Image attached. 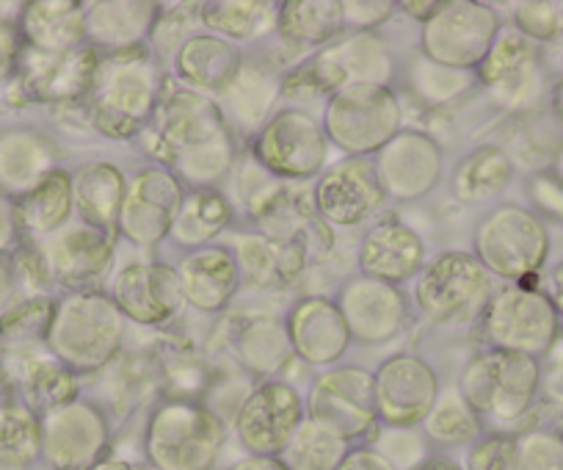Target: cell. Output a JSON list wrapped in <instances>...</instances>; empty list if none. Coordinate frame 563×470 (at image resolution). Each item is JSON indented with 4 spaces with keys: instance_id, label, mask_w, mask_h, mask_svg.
<instances>
[{
    "instance_id": "6da1fadb",
    "label": "cell",
    "mask_w": 563,
    "mask_h": 470,
    "mask_svg": "<svg viewBox=\"0 0 563 470\" xmlns=\"http://www.w3.org/2000/svg\"><path fill=\"white\" fill-rule=\"evenodd\" d=\"M139 139L158 166L172 170L191 188H219L241 155L219 102L186 86L166 84L153 122Z\"/></svg>"
},
{
    "instance_id": "7a4b0ae2",
    "label": "cell",
    "mask_w": 563,
    "mask_h": 470,
    "mask_svg": "<svg viewBox=\"0 0 563 470\" xmlns=\"http://www.w3.org/2000/svg\"><path fill=\"white\" fill-rule=\"evenodd\" d=\"M164 89V69L153 47L100 56L95 84L86 97L91 128L113 142L139 139L153 122Z\"/></svg>"
},
{
    "instance_id": "3957f363",
    "label": "cell",
    "mask_w": 563,
    "mask_h": 470,
    "mask_svg": "<svg viewBox=\"0 0 563 470\" xmlns=\"http://www.w3.org/2000/svg\"><path fill=\"white\" fill-rule=\"evenodd\" d=\"M128 318L102 291H78L56 302L45 346L73 374H100L124 351Z\"/></svg>"
},
{
    "instance_id": "277c9868",
    "label": "cell",
    "mask_w": 563,
    "mask_h": 470,
    "mask_svg": "<svg viewBox=\"0 0 563 470\" xmlns=\"http://www.w3.org/2000/svg\"><path fill=\"white\" fill-rule=\"evenodd\" d=\"M227 424L197 398H164L144 426V459L153 470H213Z\"/></svg>"
},
{
    "instance_id": "5b68a950",
    "label": "cell",
    "mask_w": 563,
    "mask_h": 470,
    "mask_svg": "<svg viewBox=\"0 0 563 470\" xmlns=\"http://www.w3.org/2000/svg\"><path fill=\"white\" fill-rule=\"evenodd\" d=\"M495 291V277L473 252L448 250L415 277V307L431 327L464 329L481 321Z\"/></svg>"
},
{
    "instance_id": "8992f818",
    "label": "cell",
    "mask_w": 563,
    "mask_h": 470,
    "mask_svg": "<svg viewBox=\"0 0 563 470\" xmlns=\"http://www.w3.org/2000/svg\"><path fill=\"white\" fill-rule=\"evenodd\" d=\"M473 255L495 280L530 285L550 258V230L536 210L525 205H495L475 225Z\"/></svg>"
},
{
    "instance_id": "52a82bcc",
    "label": "cell",
    "mask_w": 563,
    "mask_h": 470,
    "mask_svg": "<svg viewBox=\"0 0 563 470\" xmlns=\"http://www.w3.org/2000/svg\"><path fill=\"white\" fill-rule=\"evenodd\" d=\"M456 387L484 424H517L539 398L541 365L525 354L484 349L464 363Z\"/></svg>"
},
{
    "instance_id": "ba28073f",
    "label": "cell",
    "mask_w": 563,
    "mask_h": 470,
    "mask_svg": "<svg viewBox=\"0 0 563 470\" xmlns=\"http://www.w3.org/2000/svg\"><path fill=\"white\" fill-rule=\"evenodd\" d=\"M321 125L345 159H373L404 131V106L393 86L351 84L323 102Z\"/></svg>"
},
{
    "instance_id": "9c48e42d",
    "label": "cell",
    "mask_w": 563,
    "mask_h": 470,
    "mask_svg": "<svg viewBox=\"0 0 563 470\" xmlns=\"http://www.w3.org/2000/svg\"><path fill=\"white\" fill-rule=\"evenodd\" d=\"M478 324L486 349L533 360L550 354L561 335V316L539 283L497 288Z\"/></svg>"
},
{
    "instance_id": "30bf717a",
    "label": "cell",
    "mask_w": 563,
    "mask_h": 470,
    "mask_svg": "<svg viewBox=\"0 0 563 470\" xmlns=\"http://www.w3.org/2000/svg\"><path fill=\"white\" fill-rule=\"evenodd\" d=\"M249 153L276 181L307 183L329 166L332 144L316 113L285 106L252 139Z\"/></svg>"
},
{
    "instance_id": "8fae6325",
    "label": "cell",
    "mask_w": 563,
    "mask_h": 470,
    "mask_svg": "<svg viewBox=\"0 0 563 470\" xmlns=\"http://www.w3.org/2000/svg\"><path fill=\"white\" fill-rule=\"evenodd\" d=\"M475 75L489 100L511 113L536 111L547 100L552 78L544 67L541 45L519 34L514 25H503Z\"/></svg>"
},
{
    "instance_id": "7c38bea8",
    "label": "cell",
    "mask_w": 563,
    "mask_h": 470,
    "mask_svg": "<svg viewBox=\"0 0 563 470\" xmlns=\"http://www.w3.org/2000/svg\"><path fill=\"white\" fill-rule=\"evenodd\" d=\"M503 29L500 14L475 0H448L420 29V53L429 62L475 73Z\"/></svg>"
},
{
    "instance_id": "4fadbf2b",
    "label": "cell",
    "mask_w": 563,
    "mask_h": 470,
    "mask_svg": "<svg viewBox=\"0 0 563 470\" xmlns=\"http://www.w3.org/2000/svg\"><path fill=\"white\" fill-rule=\"evenodd\" d=\"M111 424L100 404L73 398L40 415V457L51 470H91L106 459Z\"/></svg>"
},
{
    "instance_id": "5bb4252c",
    "label": "cell",
    "mask_w": 563,
    "mask_h": 470,
    "mask_svg": "<svg viewBox=\"0 0 563 470\" xmlns=\"http://www.w3.org/2000/svg\"><path fill=\"white\" fill-rule=\"evenodd\" d=\"M307 418L329 426L349 442L378 429L373 374L362 365H332L307 393Z\"/></svg>"
},
{
    "instance_id": "9a60e30c",
    "label": "cell",
    "mask_w": 563,
    "mask_h": 470,
    "mask_svg": "<svg viewBox=\"0 0 563 470\" xmlns=\"http://www.w3.org/2000/svg\"><path fill=\"white\" fill-rule=\"evenodd\" d=\"M186 199V186L166 166H144L135 172L124 188L122 210H119L117 236L141 250H155L169 239L180 205Z\"/></svg>"
},
{
    "instance_id": "2e32d148",
    "label": "cell",
    "mask_w": 563,
    "mask_h": 470,
    "mask_svg": "<svg viewBox=\"0 0 563 470\" xmlns=\"http://www.w3.org/2000/svg\"><path fill=\"white\" fill-rule=\"evenodd\" d=\"M307 418V404L290 382H257L232 418L238 442L249 457H279Z\"/></svg>"
},
{
    "instance_id": "e0dca14e",
    "label": "cell",
    "mask_w": 563,
    "mask_h": 470,
    "mask_svg": "<svg viewBox=\"0 0 563 470\" xmlns=\"http://www.w3.org/2000/svg\"><path fill=\"white\" fill-rule=\"evenodd\" d=\"M378 424L415 429L426 420L442 393L440 374L420 354H395L373 371Z\"/></svg>"
},
{
    "instance_id": "ac0fdd59",
    "label": "cell",
    "mask_w": 563,
    "mask_h": 470,
    "mask_svg": "<svg viewBox=\"0 0 563 470\" xmlns=\"http://www.w3.org/2000/svg\"><path fill=\"white\" fill-rule=\"evenodd\" d=\"M97 62L100 53L91 45L69 53H40L23 45L14 80L25 100L45 102V106H75L89 97Z\"/></svg>"
},
{
    "instance_id": "d6986e66",
    "label": "cell",
    "mask_w": 563,
    "mask_h": 470,
    "mask_svg": "<svg viewBox=\"0 0 563 470\" xmlns=\"http://www.w3.org/2000/svg\"><path fill=\"white\" fill-rule=\"evenodd\" d=\"M312 199L329 227H360L384 208L387 194L373 159H343L316 177Z\"/></svg>"
},
{
    "instance_id": "ffe728a7",
    "label": "cell",
    "mask_w": 563,
    "mask_h": 470,
    "mask_svg": "<svg viewBox=\"0 0 563 470\" xmlns=\"http://www.w3.org/2000/svg\"><path fill=\"white\" fill-rule=\"evenodd\" d=\"M378 183L387 199L415 203L429 197L445 175V150L422 131H400L393 142L373 155Z\"/></svg>"
},
{
    "instance_id": "44dd1931",
    "label": "cell",
    "mask_w": 563,
    "mask_h": 470,
    "mask_svg": "<svg viewBox=\"0 0 563 470\" xmlns=\"http://www.w3.org/2000/svg\"><path fill=\"white\" fill-rule=\"evenodd\" d=\"M36 247H40L51 283L67 288V294L95 291V285L102 283L111 272L113 236L84 221L67 225Z\"/></svg>"
},
{
    "instance_id": "7402d4cb",
    "label": "cell",
    "mask_w": 563,
    "mask_h": 470,
    "mask_svg": "<svg viewBox=\"0 0 563 470\" xmlns=\"http://www.w3.org/2000/svg\"><path fill=\"white\" fill-rule=\"evenodd\" d=\"M108 296L117 302L128 324L139 327H166L186 305L177 269L155 261L128 263L111 277Z\"/></svg>"
},
{
    "instance_id": "603a6c76",
    "label": "cell",
    "mask_w": 563,
    "mask_h": 470,
    "mask_svg": "<svg viewBox=\"0 0 563 470\" xmlns=\"http://www.w3.org/2000/svg\"><path fill=\"white\" fill-rule=\"evenodd\" d=\"M285 75L288 69L282 67L271 53L243 56L235 80L216 100L224 111V120L232 133L241 131L246 136H257L263 131L265 122L279 111V102L285 100Z\"/></svg>"
},
{
    "instance_id": "cb8c5ba5",
    "label": "cell",
    "mask_w": 563,
    "mask_h": 470,
    "mask_svg": "<svg viewBox=\"0 0 563 470\" xmlns=\"http://www.w3.org/2000/svg\"><path fill=\"white\" fill-rule=\"evenodd\" d=\"M338 307L349 324L351 340L362 346H384L409 324V302L398 285L356 274L338 291Z\"/></svg>"
},
{
    "instance_id": "d4e9b609",
    "label": "cell",
    "mask_w": 563,
    "mask_h": 470,
    "mask_svg": "<svg viewBox=\"0 0 563 470\" xmlns=\"http://www.w3.org/2000/svg\"><path fill=\"white\" fill-rule=\"evenodd\" d=\"M285 327L294 354L312 369L338 365L354 343L338 302L321 294L301 296L285 316Z\"/></svg>"
},
{
    "instance_id": "484cf974",
    "label": "cell",
    "mask_w": 563,
    "mask_h": 470,
    "mask_svg": "<svg viewBox=\"0 0 563 470\" xmlns=\"http://www.w3.org/2000/svg\"><path fill=\"white\" fill-rule=\"evenodd\" d=\"M356 258L365 277L400 288L426 266V244L398 216H382L365 230Z\"/></svg>"
},
{
    "instance_id": "4316f807",
    "label": "cell",
    "mask_w": 563,
    "mask_h": 470,
    "mask_svg": "<svg viewBox=\"0 0 563 470\" xmlns=\"http://www.w3.org/2000/svg\"><path fill=\"white\" fill-rule=\"evenodd\" d=\"M86 45L100 56L133 53L153 45L161 7L150 0H95L84 3Z\"/></svg>"
},
{
    "instance_id": "83f0119b",
    "label": "cell",
    "mask_w": 563,
    "mask_h": 470,
    "mask_svg": "<svg viewBox=\"0 0 563 470\" xmlns=\"http://www.w3.org/2000/svg\"><path fill=\"white\" fill-rule=\"evenodd\" d=\"M243 214L252 219L260 239L276 241V244H294V241L307 239L323 221L307 183L276 181V177L268 181V186L246 205Z\"/></svg>"
},
{
    "instance_id": "f1b7e54d",
    "label": "cell",
    "mask_w": 563,
    "mask_h": 470,
    "mask_svg": "<svg viewBox=\"0 0 563 470\" xmlns=\"http://www.w3.org/2000/svg\"><path fill=\"white\" fill-rule=\"evenodd\" d=\"M177 277H180L186 305H191L199 313H208V316L227 310L238 291L243 288L235 255L224 244H210L202 250L186 252V258L177 266Z\"/></svg>"
},
{
    "instance_id": "f546056e",
    "label": "cell",
    "mask_w": 563,
    "mask_h": 470,
    "mask_svg": "<svg viewBox=\"0 0 563 470\" xmlns=\"http://www.w3.org/2000/svg\"><path fill=\"white\" fill-rule=\"evenodd\" d=\"M62 161V150L47 133L36 128H7L0 131V192L20 199L34 192Z\"/></svg>"
},
{
    "instance_id": "4dcf8cb0",
    "label": "cell",
    "mask_w": 563,
    "mask_h": 470,
    "mask_svg": "<svg viewBox=\"0 0 563 470\" xmlns=\"http://www.w3.org/2000/svg\"><path fill=\"white\" fill-rule=\"evenodd\" d=\"M172 62H175V75L180 86L219 100L235 80L238 69L243 64V53L241 47L230 45L221 36L199 31V34H191L177 47Z\"/></svg>"
},
{
    "instance_id": "1f68e13d",
    "label": "cell",
    "mask_w": 563,
    "mask_h": 470,
    "mask_svg": "<svg viewBox=\"0 0 563 470\" xmlns=\"http://www.w3.org/2000/svg\"><path fill=\"white\" fill-rule=\"evenodd\" d=\"M3 351H18L12 360V385L20 393V402L29 404L36 415L78 398V374L58 363L47 346Z\"/></svg>"
},
{
    "instance_id": "d6a6232c",
    "label": "cell",
    "mask_w": 563,
    "mask_h": 470,
    "mask_svg": "<svg viewBox=\"0 0 563 470\" xmlns=\"http://www.w3.org/2000/svg\"><path fill=\"white\" fill-rule=\"evenodd\" d=\"M343 34V9L340 0H288L279 7L276 42L285 53H294L296 62H307L318 51Z\"/></svg>"
},
{
    "instance_id": "836d02e7",
    "label": "cell",
    "mask_w": 563,
    "mask_h": 470,
    "mask_svg": "<svg viewBox=\"0 0 563 470\" xmlns=\"http://www.w3.org/2000/svg\"><path fill=\"white\" fill-rule=\"evenodd\" d=\"M23 45L40 53H69L86 45V14L78 0H34L20 14Z\"/></svg>"
},
{
    "instance_id": "e575fe53",
    "label": "cell",
    "mask_w": 563,
    "mask_h": 470,
    "mask_svg": "<svg viewBox=\"0 0 563 470\" xmlns=\"http://www.w3.org/2000/svg\"><path fill=\"white\" fill-rule=\"evenodd\" d=\"M232 354L243 374L257 382L274 380L279 371H285L290 358H296L285 321L271 316L243 321L232 338Z\"/></svg>"
},
{
    "instance_id": "d590c367",
    "label": "cell",
    "mask_w": 563,
    "mask_h": 470,
    "mask_svg": "<svg viewBox=\"0 0 563 470\" xmlns=\"http://www.w3.org/2000/svg\"><path fill=\"white\" fill-rule=\"evenodd\" d=\"M124 188H128V177L111 161H89L78 166L73 175V197L80 221L108 236H117Z\"/></svg>"
},
{
    "instance_id": "8d00e7d4",
    "label": "cell",
    "mask_w": 563,
    "mask_h": 470,
    "mask_svg": "<svg viewBox=\"0 0 563 470\" xmlns=\"http://www.w3.org/2000/svg\"><path fill=\"white\" fill-rule=\"evenodd\" d=\"M279 7L271 0H216L199 7V23L208 34L221 36L230 45H252L276 36Z\"/></svg>"
},
{
    "instance_id": "74e56055",
    "label": "cell",
    "mask_w": 563,
    "mask_h": 470,
    "mask_svg": "<svg viewBox=\"0 0 563 470\" xmlns=\"http://www.w3.org/2000/svg\"><path fill=\"white\" fill-rule=\"evenodd\" d=\"M18 205L20 232L31 241H45L69 225L75 214L73 175L67 170H56L47 175L34 192L14 199Z\"/></svg>"
},
{
    "instance_id": "f35d334b",
    "label": "cell",
    "mask_w": 563,
    "mask_h": 470,
    "mask_svg": "<svg viewBox=\"0 0 563 470\" xmlns=\"http://www.w3.org/2000/svg\"><path fill=\"white\" fill-rule=\"evenodd\" d=\"M235 208L221 188H191L180 205L169 241L180 250L194 252L216 244L221 232L232 225Z\"/></svg>"
},
{
    "instance_id": "ab89813d",
    "label": "cell",
    "mask_w": 563,
    "mask_h": 470,
    "mask_svg": "<svg viewBox=\"0 0 563 470\" xmlns=\"http://www.w3.org/2000/svg\"><path fill=\"white\" fill-rule=\"evenodd\" d=\"M514 181V159L500 144H481L453 170V197L462 205H486Z\"/></svg>"
},
{
    "instance_id": "60d3db41",
    "label": "cell",
    "mask_w": 563,
    "mask_h": 470,
    "mask_svg": "<svg viewBox=\"0 0 563 470\" xmlns=\"http://www.w3.org/2000/svg\"><path fill=\"white\" fill-rule=\"evenodd\" d=\"M351 442L318 420L305 418L288 446L282 448L279 462L288 470H338L349 457Z\"/></svg>"
},
{
    "instance_id": "b9f144b4",
    "label": "cell",
    "mask_w": 563,
    "mask_h": 470,
    "mask_svg": "<svg viewBox=\"0 0 563 470\" xmlns=\"http://www.w3.org/2000/svg\"><path fill=\"white\" fill-rule=\"evenodd\" d=\"M422 435L429 437L440 448H459L470 446L484 435V420L467 404L456 385L442 387L440 398L431 407V413L422 420Z\"/></svg>"
},
{
    "instance_id": "7bdbcfd3",
    "label": "cell",
    "mask_w": 563,
    "mask_h": 470,
    "mask_svg": "<svg viewBox=\"0 0 563 470\" xmlns=\"http://www.w3.org/2000/svg\"><path fill=\"white\" fill-rule=\"evenodd\" d=\"M40 459V415L20 398L0 404V470H31Z\"/></svg>"
},
{
    "instance_id": "ee69618b",
    "label": "cell",
    "mask_w": 563,
    "mask_h": 470,
    "mask_svg": "<svg viewBox=\"0 0 563 470\" xmlns=\"http://www.w3.org/2000/svg\"><path fill=\"white\" fill-rule=\"evenodd\" d=\"M409 91L429 108L453 106L462 100L473 86H478V75L464 73V69L442 67V64L429 62V58L417 53L409 64V75H406Z\"/></svg>"
},
{
    "instance_id": "f6af8a7d",
    "label": "cell",
    "mask_w": 563,
    "mask_h": 470,
    "mask_svg": "<svg viewBox=\"0 0 563 470\" xmlns=\"http://www.w3.org/2000/svg\"><path fill=\"white\" fill-rule=\"evenodd\" d=\"M56 302L47 296L34 299H20L7 316L0 318V340L3 349H31V346H45L47 329H51Z\"/></svg>"
},
{
    "instance_id": "bcb514c9",
    "label": "cell",
    "mask_w": 563,
    "mask_h": 470,
    "mask_svg": "<svg viewBox=\"0 0 563 470\" xmlns=\"http://www.w3.org/2000/svg\"><path fill=\"white\" fill-rule=\"evenodd\" d=\"M508 470H563V440L552 429L519 431Z\"/></svg>"
},
{
    "instance_id": "7dc6e473",
    "label": "cell",
    "mask_w": 563,
    "mask_h": 470,
    "mask_svg": "<svg viewBox=\"0 0 563 470\" xmlns=\"http://www.w3.org/2000/svg\"><path fill=\"white\" fill-rule=\"evenodd\" d=\"M514 29L536 45L547 47L563 40V0H530L514 7Z\"/></svg>"
},
{
    "instance_id": "c3c4849f",
    "label": "cell",
    "mask_w": 563,
    "mask_h": 470,
    "mask_svg": "<svg viewBox=\"0 0 563 470\" xmlns=\"http://www.w3.org/2000/svg\"><path fill=\"white\" fill-rule=\"evenodd\" d=\"M514 457V435L508 431H484L464 451L462 470H508Z\"/></svg>"
},
{
    "instance_id": "681fc988",
    "label": "cell",
    "mask_w": 563,
    "mask_h": 470,
    "mask_svg": "<svg viewBox=\"0 0 563 470\" xmlns=\"http://www.w3.org/2000/svg\"><path fill=\"white\" fill-rule=\"evenodd\" d=\"M343 9V31H376L378 25H384L387 20H393V14L398 12V3L393 0H345L340 3Z\"/></svg>"
},
{
    "instance_id": "f907efd6",
    "label": "cell",
    "mask_w": 563,
    "mask_h": 470,
    "mask_svg": "<svg viewBox=\"0 0 563 470\" xmlns=\"http://www.w3.org/2000/svg\"><path fill=\"white\" fill-rule=\"evenodd\" d=\"M20 56H23V36L12 20L0 18V84H7L18 73Z\"/></svg>"
},
{
    "instance_id": "816d5d0a",
    "label": "cell",
    "mask_w": 563,
    "mask_h": 470,
    "mask_svg": "<svg viewBox=\"0 0 563 470\" xmlns=\"http://www.w3.org/2000/svg\"><path fill=\"white\" fill-rule=\"evenodd\" d=\"M20 225H18V205L12 197L0 192V258L12 252L20 244Z\"/></svg>"
},
{
    "instance_id": "f5cc1de1",
    "label": "cell",
    "mask_w": 563,
    "mask_h": 470,
    "mask_svg": "<svg viewBox=\"0 0 563 470\" xmlns=\"http://www.w3.org/2000/svg\"><path fill=\"white\" fill-rule=\"evenodd\" d=\"M338 470H398L376 446H356L351 448L349 457L343 459Z\"/></svg>"
},
{
    "instance_id": "db71d44e",
    "label": "cell",
    "mask_w": 563,
    "mask_h": 470,
    "mask_svg": "<svg viewBox=\"0 0 563 470\" xmlns=\"http://www.w3.org/2000/svg\"><path fill=\"white\" fill-rule=\"evenodd\" d=\"M18 302H20V285H18V277H14L12 261L0 258V318L7 316Z\"/></svg>"
},
{
    "instance_id": "11a10c76",
    "label": "cell",
    "mask_w": 563,
    "mask_h": 470,
    "mask_svg": "<svg viewBox=\"0 0 563 470\" xmlns=\"http://www.w3.org/2000/svg\"><path fill=\"white\" fill-rule=\"evenodd\" d=\"M541 291H544V294L550 296L552 307H555L558 316L563 318V261L558 263L555 269H552L550 277H547V285Z\"/></svg>"
},
{
    "instance_id": "9f6ffc18",
    "label": "cell",
    "mask_w": 563,
    "mask_h": 470,
    "mask_svg": "<svg viewBox=\"0 0 563 470\" xmlns=\"http://www.w3.org/2000/svg\"><path fill=\"white\" fill-rule=\"evenodd\" d=\"M227 470H288L279 462V457H243L232 462Z\"/></svg>"
},
{
    "instance_id": "6f0895ef",
    "label": "cell",
    "mask_w": 563,
    "mask_h": 470,
    "mask_svg": "<svg viewBox=\"0 0 563 470\" xmlns=\"http://www.w3.org/2000/svg\"><path fill=\"white\" fill-rule=\"evenodd\" d=\"M440 7H442L440 0H437V3L434 0H429V3H398L400 12L409 14L411 20H420V23H426V20L434 18V14L440 12Z\"/></svg>"
},
{
    "instance_id": "680465c9",
    "label": "cell",
    "mask_w": 563,
    "mask_h": 470,
    "mask_svg": "<svg viewBox=\"0 0 563 470\" xmlns=\"http://www.w3.org/2000/svg\"><path fill=\"white\" fill-rule=\"evenodd\" d=\"M409 470H462V464L451 462V459L445 457H426L422 462H417L415 468Z\"/></svg>"
},
{
    "instance_id": "91938a15",
    "label": "cell",
    "mask_w": 563,
    "mask_h": 470,
    "mask_svg": "<svg viewBox=\"0 0 563 470\" xmlns=\"http://www.w3.org/2000/svg\"><path fill=\"white\" fill-rule=\"evenodd\" d=\"M91 470H141V468H135V464L128 462V459L106 457V459H102V462H97Z\"/></svg>"
},
{
    "instance_id": "94428289",
    "label": "cell",
    "mask_w": 563,
    "mask_h": 470,
    "mask_svg": "<svg viewBox=\"0 0 563 470\" xmlns=\"http://www.w3.org/2000/svg\"><path fill=\"white\" fill-rule=\"evenodd\" d=\"M552 111H555V120L563 128V78L558 80L555 89H552Z\"/></svg>"
},
{
    "instance_id": "6125c7cd",
    "label": "cell",
    "mask_w": 563,
    "mask_h": 470,
    "mask_svg": "<svg viewBox=\"0 0 563 470\" xmlns=\"http://www.w3.org/2000/svg\"><path fill=\"white\" fill-rule=\"evenodd\" d=\"M552 177L563 186V142L558 144L555 153H552Z\"/></svg>"
},
{
    "instance_id": "be15d7a7",
    "label": "cell",
    "mask_w": 563,
    "mask_h": 470,
    "mask_svg": "<svg viewBox=\"0 0 563 470\" xmlns=\"http://www.w3.org/2000/svg\"><path fill=\"white\" fill-rule=\"evenodd\" d=\"M552 431H555V435L561 437V440H563V415H561V418L555 420V429H552Z\"/></svg>"
},
{
    "instance_id": "e7e4bbea",
    "label": "cell",
    "mask_w": 563,
    "mask_h": 470,
    "mask_svg": "<svg viewBox=\"0 0 563 470\" xmlns=\"http://www.w3.org/2000/svg\"><path fill=\"white\" fill-rule=\"evenodd\" d=\"M0 363H3V340H0Z\"/></svg>"
}]
</instances>
